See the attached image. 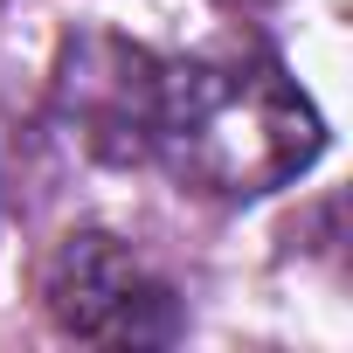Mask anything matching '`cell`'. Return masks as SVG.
<instances>
[{
	"instance_id": "cell-1",
	"label": "cell",
	"mask_w": 353,
	"mask_h": 353,
	"mask_svg": "<svg viewBox=\"0 0 353 353\" xmlns=\"http://www.w3.org/2000/svg\"><path fill=\"white\" fill-rule=\"evenodd\" d=\"M152 152L194 194L256 201L319 159V111L263 49H215L159 77Z\"/></svg>"
},
{
	"instance_id": "cell-2",
	"label": "cell",
	"mask_w": 353,
	"mask_h": 353,
	"mask_svg": "<svg viewBox=\"0 0 353 353\" xmlns=\"http://www.w3.org/2000/svg\"><path fill=\"white\" fill-rule=\"evenodd\" d=\"M42 298H49V319L70 339H90V346H166V339H181L173 284L111 229L63 236L49 270H42Z\"/></svg>"
},
{
	"instance_id": "cell-3",
	"label": "cell",
	"mask_w": 353,
	"mask_h": 353,
	"mask_svg": "<svg viewBox=\"0 0 353 353\" xmlns=\"http://www.w3.org/2000/svg\"><path fill=\"white\" fill-rule=\"evenodd\" d=\"M159 77L166 70L125 35H70L56 63V111L97 159H145Z\"/></svg>"
}]
</instances>
